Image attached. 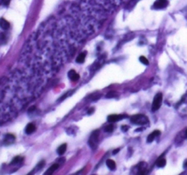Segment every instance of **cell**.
Here are the masks:
<instances>
[{
  "label": "cell",
  "mask_w": 187,
  "mask_h": 175,
  "mask_svg": "<svg viewBox=\"0 0 187 175\" xmlns=\"http://www.w3.org/2000/svg\"><path fill=\"white\" fill-rule=\"evenodd\" d=\"M131 120L133 123H135V124H140V125L145 124V123L148 122V120H147L146 116H144V115H135V116H133L131 119Z\"/></svg>",
  "instance_id": "obj_1"
},
{
  "label": "cell",
  "mask_w": 187,
  "mask_h": 175,
  "mask_svg": "<svg viewBox=\"0 0 187 175\" xmlns=\"http://www.w3.org/2000/svg\"><path fill=\"white\" fill-rule=\"evenodd\" d=\"M162 95L161 93H158L154 99V102H152V110H157V109L160 108L161 104H162Z\"/></svg>",
  "instance_id": "obj_2"
},
{
  "label": "cell",
  "mask_w": 187,
  "mask_h": 175,
  "mask_svg": "<svg viewBox=\"0 0 187 175\" xmlns=\"http://www.w3.org/2000/svg\"><path fill=\"white\" fill-rule=\"evenodd\" d=\"M167 6V1L166 0H157L154 3V7L155 8H162V7Z\"/></svg>",
  "instance_id": "obj_3"
},
{
  "label": "cell",
  "mask_w": 187,
  "mask_h": 175,
  "mask_svg": "<svg viewBox=\"0 0 187 175\" xmlns=\"http://www.w3.org/2000/svg\"><path fill=\"white\" fill-rule=\"evenodd\" d=\"M124 118V116H122V115H110V116L108 117V120L110 121V122H115V121H118V120H121V119Z\"/></svg>",
  "instance_id": "obj_4"
},
{
  "label": "cell",
  "mask_w": 187,
  "mask_h": 175,
  "mask_svg": "<svg viewBox=\"0 0 187 175\" xmlns=\"http://www.w3.org/2000/svg\"><path fill=\"white\" fill-rule=\"evenodd\" d=\"M161 134V132L159 130H154L152 133H151L150 135L148 136V138H147V142H154V139L156 138L157 136H159V135Z\"/></svg>",
  "instance_id": "obj_5"
},
{
  "label": "cell",
  "mask_w": 187,
  "mask_h": 175,
  "mask_svg": "<svg viewBox=\"0 0 187 175\" xmlns=\"http://www.w3.org/2000/svg\"><path fill=\"white\" fill-rule=\"evenodd\" d=\"M9 27H10V24L6 20L5 18H0V27H1L2 29L7 30V29L9 28Z\"/></svg>",
  "instance_id": "obj_6"
},
{
  "label": "cell",
  "mask_w": 187,
  "mask_h": 175,
  "mask_svg": "<svg viewBox=\"0 0 187 175\" xmlns=\"http://www.w3.org/2000/svg\"><path fill=\"white\" fill-rule=\"evenodd\" d=\"M69 77L71 79V80L73 81H77L78 79H79V75L76 73V71L75 70H70L69 72Z\"/></svg>",
  "instance_id": "obj_7"
},
{
  "label": "cell",
  "mask_w": 187,
  "mask_h": 175,
  "mask_svg": "<svg viewBox=\"0 0 187 175\" xmlns=\"http://www.w3.org/2000/svg\"><path fill=\"white\" fill-rule=\"evenodd\" d=\"M36 130V126L33 124V123H29L27 127H26V133L27 134H31L33 133Z\"/></svg>",
  "instance_id": "obj_8"
},
{
  "label": "cell",
  "mask_w": 187,
  "mask_h": 175,
  "mask_svg": "<svg viewBox=\"0 0 187 175\" xmlns=\"http://www.w3.org/2000/svg\"><path fill=\"white\" fill-rule=\"evenodd\" d=\"M106 164H107V166H108L109 168H110L111 170H112V171L116 168V163H115L114 161H112V160H107Z\"/></svg>",
  "instance_id": "obj_9"
},
{
  "label": "cell",
  "mask_w": 187,
  "mask_h": 175,
  "mask_svg": "<svg viewBox=\"0 0 187 175\" xmlns=\"http://www.w3.org/2000/svg\"><path fill=\"white\" fill-rule=\"evenodd\" d=\"M85 57H86V54H85V53H80V54L77 57L76 61L78 63H83L85 61Z\"/></svg>",
  "instance_id": "obj_10"
},
{
  "label": "cell",
  "mask_w": 187,
  "mask_h": 175,
  "mask_svg": "<svg viewBox=\"0 0 187 175\" xmlns=\"http://www.w3.org/2000/svg\"><path fill=\"white\" fill-rule=\"evenodd\" d=\"M66 150H67V144H62L61 146L59 147V149H57V153H59V155H62L65 153Z\"/></svg>",
  "instance_id": "obj_11"
},
{
  "label": "cell",
  "mask_w": 187,
  "mask_h": 175,
  "mask_svg": "<svg viewBox=\"0 0 187 175\" xmlns=\"http://www.w3.org/2000/svg\"><path fill=\"white\" fill-rule=\"evenodd\" d=\"M57 168H59V164H53L52 166H51V168L49 169V170L46 172V174H52L55 171L57 170Z\"/></svg>",
  "instance_id": "obj_12"
},
{
  "label": "cell",
  "mask_w": 187,
  "mask_h": 175,
  "mask_svg": "<svg viewBox=\"0 0 187 175\" xmlns=\"http://www.w3.org/2000/svg\"><path fill=\"white\" fill-rule=\"evenodd\" d=\"M165 164H166V160L164 159V158L159 159V160L157 161V162H156V165L158 167H164Z\"/></svg>",
  "instance_id": "obj_13"
},
{
  "label": "cell",
  "mask_w": 187,
  "mask_h": 175,
  "mask_svg": "<svg viewBox=\"0 0 187 175\" xmlns=\"http://www.w3.org/2000/svg\"><path fill=\"white\" fill-rule=\"evenodd\" d=\"M14 140H15V136H13V135L8 134V135H7V136H6V142H7V140H8V143L14 142Z\"/></svg>",
  "instance_id": "obj_14"
},
{
  "label": "cell",
  "mask_w": 187,
  "mask_h": 175,
  "mask_svg": "<svg viewBox=\"0 0 187 175\" xmlns=\"http://www.w3.org/2000/svg\"><path fill=\"white\" fill-rule=\"evenodd\" d=\"M140 61L142 63V64H144V65H148L149 64L148 59H147L145 57H143V56H141V57H140Z\"/></svg>",
  "instance_id": "obj_15"
},
{
  "label": "cell",
  "mask_w": 187,
  "mask_h": 175,
  "mask_svg": "<svg viewBox=\"0 0 187 175\" xmlns=\"http://www.w3.org/2000/svg\"><path fill=\"white\" fill-rule=\"evenodd\" d=\"M113 130V126L112 125H109V126L105 127V131H107V132H111V131Z\"/></svg>",
  "instance_id": "obj_16"
},
{
  "label": "cell",
  "mask_w": 187,
  "mask_h": 175,
  "mask_svg": "<svg viewBox=\"0 0 187 175\" xmlns=\"http://www.w3.org/2000/svg\"><path fill=\"white\" fill-rule=\"evenodd\" d=\"M19 160H21L20 157H18V156L16 157V158H14V159H13V162H11V164H16V163H17V162H19Z\"/></svg>",
  "instance_id": "obj_17"
},
{
  "label": "cell",
  "mask_w": 187,
  "mask_h": 175,
  "mask_svg": "<svg viewBox=\"0 0 187 175\" xmlns=\"http://www.w3.org/2000/svg\"><path fill=\"white\" fill-rule=\"evenodd\" d=\"M1 2H2V4H3V5L7 6L9 4V2H10V0H1Z\"/></svg>",
  "instance_id": "obj_18"
},
{
  "label": "cell",
  "mask_w": 187,
  "mask_h": 175,
  "mask_svg": "<svg viewBox=\"0 0 187 175\" xmlns=\"http://www.w3.org/2000/svg\"><path fill=\"white\" fill-rule=\"evenodd\" d=\"M127 129H128V127H121V130H127Z\"/></svg>",
  "instance_id": "obj_19"
},
{
  "label": "cell",
  "mask_w": 187,
  "mask_h": 175,
  "mask_svg": "<svg viewBox=\"0 0 187 175\" xmlns=\"http://www.w3.org/2000/svg\"><path fill=\"white\" fill-rule=\"evenodd\" d=\"M184 166L187 167V161H186V162H185V163H184Z\"/></svg>",
  "instance_id": "obj_20"
}]
</instances>
